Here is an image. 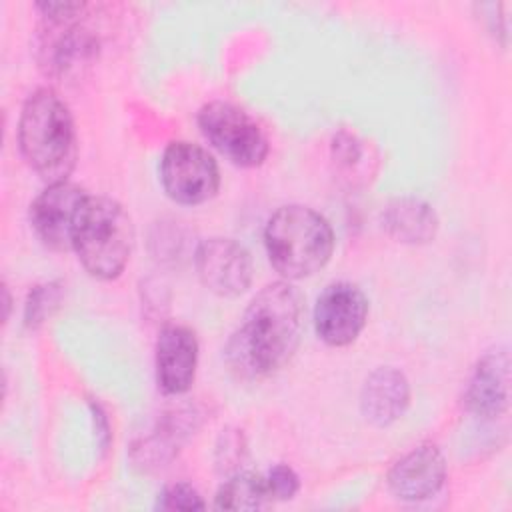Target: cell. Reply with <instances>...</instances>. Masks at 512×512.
I'll return each mask as SVG.
<instances>
[{
	"label": "cell",
	"instance_id": "obj_19",
	"mask_svg": "<svg viewBox=\"0 0 512 512\" xmlns=\"http://www.w3.org/2000/svg\"><path fill=\"white\" fill-rule=\"evenodd\" d=\"M156 508L160 510H202L206 508L198 490L186 482H176L166 486L156 500Z\"/></svg>",
	"mask_w": 512,
	"mask_h": 512
},
{
	"label": "cell",
	"instance_id": "obj_15",
	"mask_svg": "<svg viewBox=\"0 0 512 512\" xmlns=\"http://www.w3.org/2000/svg\"><path fill=\"white\" fill-rule=\"evenodd\" d=\"M434 208L414 196H400L386 204L382 212L384 230L402 244H428L438 232Z\"/></svg>",
	"mask_w": 512,
	"mask_h": 512
},
{
	"label": "cell",
	"instance_id": "obj_3",
	"mask_svg": "<svg viewBox=\"0 0 512 512\" xmlns=\"http://www.w3.org/2000/svg\"><path fill=\"white\" fill-rule=\"evenodd\" d=\"M264 246L272 268L286 280L320 272L334 250L330 222L302 204L280 206L266 222Z\"/></svg>",
	"mask_w": 512,
	"mask_h": 512
},
{
	"label": "cell",
	"instance_id": "obj_23",
	"mask_svg": "<svg viewBox=\"0 0 512 512\" xmlns=\"http://www.w3.org/2000/svg\"><path fill=\"white\" fill-rule=\"evenodd\" d=\"M2 296H4V322L8 320V316H10V304H12V300H10V292H8V286H2Z\"/></svg>",
	"mask_w": 512,
	"mask_h": 512
},
{
	"label": "cell",
	"instance_id": "obj_6",
	"mask_svg": "<svg viewBox=\"0 0 512 512\" xmlns=\"http://www.w3.org/2000/svg\"><path fill=\"white\" fill-rule=\"evenodd\" d=\"M164 192L178 204H202L216 196L220 172L216 160L198 144L178 140L166 146L160 160Z\"/></svg>",
	"mask_w": 512,
	"mask_h": 512
},
{
	"label": "cell",
	"instance_id": "obj_20",
	"mask_svg": "<svg viewBox=\"0 0 512 512\" xmlns=\"http://www.w3.org/2000/svg\"><path fill=\"white\" fill-rule=\"evenodd\" d=\"M266 484L272 500H290L300 488L298 474L288 464H276L266 474Z\"/></svg>",
	"mask_w": 512,
	"mask_h": 512
},
{
	"label": "cell",
	"instance_id": "obj_17",
	"mask_svg": "<svg viewBox=\"0 0 512 512\" xmlns=\"http://www.w3.org/2000/svg\"><path fill=\"white\" fill-rule=\"evenodd\" d=\"M332 160L336 170L344 174L350 182L366 178L370 172V162L374 160L368 142H364L354 132H338L332 140Z\"/></svg>",
	"mask_w": 512,
	"mask_h": 512
},
{
	"label": "cell",
	"instance_id": "obj_8",
	"mask_svg": "<svg viewBox=\"0 0 512 512\" xmlns=\"http://www.w3.org/2000/svg\"><path fill=\"white\" fill-rule=\"evenodd\" d=\"M194 266L200 282L222 298H234L252 284L254 266L250 252L232 238H206L198 244Z\"/></svg>",
	"mask_w": 512,
	"mask_h": 512
},
{
	"label": "cell",
	"instance_id": "obj_16",
	"mask_svg": "<svg viewBox=\"0 0 512 512\" xmlns=\"http://www.w3.org/2000/svg\"><path fill=\"white\" fill-rule=\"evenodd\" d=\"M272 500L266 476L256 472H236L216 492L218 510H258Z\"/></svg>",
	"mask_w": 512,
	"mask_h": 512
},
{
	"label": "cell",
	"instance_id": "obj_10",
	"mask_svg": "<svg viewBox=\"0 0 512 512\" xmlns=\"http://www.w3.org/2000/svg\"><path fill=\"white\" fill-rule=\"evenodd\" d=\"M86 192L72 182L48 184L30 204V224L38 240L50 250L72 248V232Z\"/></svg>",
	"mask_w": 512,
	"mask_h": 512
},
{
	"label": "cell",
	"instance_id": "obj_1",
	"mask_svg": "<svg viewBox=\"0 0 512 512\" xmlns=\"http://www.w3.org/2000/svg\"><path fill=\"white\" fill-rule=\"evenodd\" d=\"M304 322V298L288 280L266 284L248 304L226 344L230 368L244 378L280 370L296 352Z\"/></svg>",
	"mask_w": 512,
	"mask_h": 512
},
{
	"label": "cell",
	"instance_id": "obj_5",
	"mask_svg": "<svg viewBox=\"0 0 512 512\" xmlns=\"http://www.w3.org/2000/svg\"><path fill=\"white\" fill-rule=\"evenodd\" d=\"M198 126L224 158L240 168L260 166L268 156V140L256 120L232 102L214 100L200 108Z\"/></svg>",
	"mask_w": 512,
	"mask_h": 512
},
{
	"label": "cell",
	"instance_id": "obj_11",
	"mask_svg": "<svg viewBox=\"0 0 512 512\" xmlns=\"http://www.w3.org/2000/svg\"><path fill=\"white\" fill-rule=\"evenodd\" d=\"M510 356L506 346L484 352L464 388V404L478 418H498L508 406Z\"/></svg>",
	"mask_w": 512,
	"mask_h": 512
},
{
	"label": "cell",
	"instance_id": "obj_9",
	"mask_svg": "<svg viewBox=\"0 0 512 512\" xmlns=\"http://www.w3.org/2000/svg\"><path fill=\"white\" fill-rule=\"evenodd\" d=\"M368 318V298L352 282L328 284L314 306V328L328 346H348L362 332Z\"/></svg>",
	"mask_w": 512,
	"mask_h": 512
},
{
	"label": "cell",
	"instance_id": "obj_21",
	"mask_svg": "<svg viewBox=\"0 0 512 512\" xmlns=\"http://www.w3.org/2000/svg\"><path fill=\"white\" fill-rule=\"evenodd\" d=\"M36 8L42 12L44 18H74L78 16L86 4L84 2H70V0H46V2H38Z\"/></svg>",
	"mask_w": 512,
	"mask_h": 512
},
{
	"label": "cell",
	"instance_id": "obj_13",
	"mask_svg": "<svg viewBox=\"0 0 512 512\" xmlns=\"http://www.w3.org/2000/svg\"><path fill=\"white\" fill-rule=\"evenodd\" d=\"M446 480V460L434 444H420L404 454L388 472V488L400 500H426Z\"/></svg>",
	"mask_w": 512,
	"mask_h": 512
},
{
	"label": "cell",
	"instance_id": "obj_7",
	"mask_svg": "<svg viewBox=\"0 0 512 512\" xmlns=\"http://www.w3.org/2000/svg\"><path fill=\"white\" fill-rule=\"evenodd\" d=\"M76 18H44L36 38V60L50 78L70 76L96 56V36Z\"/></svg>",
	"mask_w": 512,
	"mask_h": 512
},
{
	"label": "cell",
	"instance_id": "obj_12",
	"mask_svg": "<svg viewBox=\"0 0 512 512\" xmlns=\"http://www.w3.org/2000/svg\"><path fill=\"white\" fill-rule=\"evenodd\" d=\"M198 340L182 324H166L156 340V382L164 394H184L196 376Z\"/></svg>",
	"mask_w": 512,
	"mask_h": 512
},
{
	"label": "cell",
	"instance_id": "obj_4",
	"mask_svg": "<svg viewBox=\"0 0 512 512\" xmlns=\"http://www.w3.org/2000/svg\"><path fill=\"white\" fill-rule=\"evenodd\" d=\"M132 246L134 224L124 206L108 196H86L72 232V250L86 272L100 280L118 278Z\"/></svg>",
	"mask_w": 512,
	"mask_h": 512
},
{
	"label": "cell",
	"instance_id": "obj_2",
	"mask_svg": "<svg viewBox=\"0 0 512 512\" xmlns=\"http://www.w3.org/2000/svg\"><path fill=\"white\" fill-rule=\"evenodd\" d=\"M18 148L28 166L48 184L66 182L78 142L68 104L52 88L34 90L18 118Z\"/></svg>",
	"mask_w": 512,
	"mask_h": 512
},
{
	"label": "cell",
	"instance_id": "obj_18",
	"mask_svg": "<svg viewBox=\"0 0 512 512\" xmlns=\"http://www.w3.org/2000/svg\"><path fill=\"white\" fill-rule=\"evenodd\" d=\"M62 302V284L60 282H46L38 284L28 292L24 304V326L34 330L42 326L60 306Z\"/></svg>",
	"mask_w": 512,
	"mask_h": 512
},
{
	"label": "cell",
	"instance_id": "obj_22",
	"mask_svg": "<svg viewBox=\"0 0 512 512\" xmlns=\"http://www.w3.org/2000/svg\"><path fill=\"white\" fill-rule=\"evenodd\" d=\"M90 408H92V414H94V422H96V430H98V434L102 436V446H106V442H108V422H106V416H104V412H102V408L98 406V404H94V402H90Z\"/></svg>",
	"mask_w": 512,
	"mask_h": 512
},
{
	"label": "cell",
	"instance_id": "obj_14",
	"mask_svg": "<svg viewBox=\"0 0 512 512\" xmlns=\"http://www.w3.org/2000/svg\"><path fill=\"white\" fill-rule=\"evenodd\" d=\"M410 404V384L406 376L392 368L380 366L364 380L360 390L362 416L374 426H390Z\"/></svg>",
	"mask_w": 512,
	"mask_h": 512
}]
</instances>
